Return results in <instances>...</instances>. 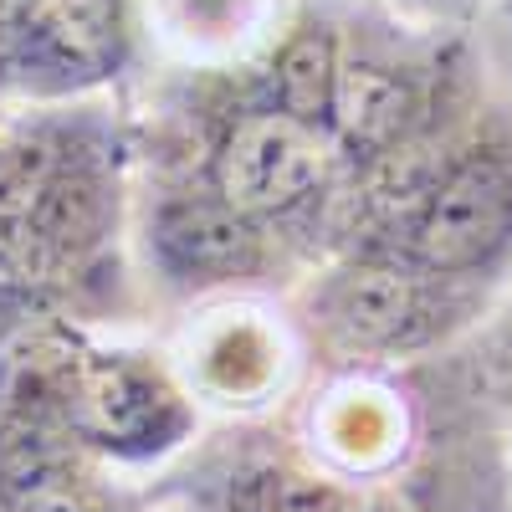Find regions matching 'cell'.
Segmentation results:
<instances>
[{
    "mask_svg": "<svg viewBox=\"0 0 512 512\" xmlns=\"http://www.w3.org/2000/svg\"><path fill=\"white\" fill-rule=\"evenodd\" d=\"M328 169L323 139L313 134V123L292 118L282 108L272 113H246L231 123V134L216 149L210 180L216 195L241 210V216H282V210L303 205Z\"/></svg>",
    "mask_w": 512,
    "mask_h": 512,
    "instance_id": "1",
    "label": "cell"
},
{
    "mask_svg": "<svg viewBox=\"0 0 512 512\" xmlns=\"http://www.w3.org/2000/svg\"><path fill=\"white\" fill-rule=\"evenodd\" d=\"M507 241H512V169L497 154H472L431 190L410 236V256L425 272L456 277L487 267Z\"/></svg>",
    "mask_w": 512,
    "mask_h": 512,
    "instance_id": "2",
    "label": "cell"
},
{
    "mask_svg": "<svg viewBox=\"0 0 512 512\" xmlns=\"http://www.w3.org/2000/svg\"><path fill=\"white\" fill-rule=\"evenodd\" d=\"M159 256L169 272L195 277V282H226L246 277L262 262V236L251 216L231 210L221 195L216 200H175L154 226Z\"/></svg>",
    "mask_w": 512,
    "mask_h": 512,
    "instance_id": "3",
    "label": "cell"
},
{
    "mask_svg": "<svg viewBox=\"0 0 512 512\" xmlns=\"http://www.w3.org/2000/svg\"><path fill=\"white\" fill-rule=\"evenodd\" d=\"M328 323L364 349H400L431 328V303L415 277L395 272V267H354L344 272L328 297Z\"/></svg>",
    "mask_w": 512,
    "mask_h": 512,
    "instance_id": "4",
    "label": "cell"
},
{
    "mask_svg": "<svg viewBox=\"0 0 512 512\" xmlns=\"http://www.w3.org/2000/svg\"><path fill=\"white\" fill-rule=\"evenodd\" d=\"M415 113H420V98L410 88V77H400L395 67H379V62L344 67L338 62L333 118H338V128H344L354 144H364V149L395 144L410 128Z\"/></svg>",
    "mask_w": 512,
    "mask_h": 512,
    "instance_id": "5",
    "label": "cell"
},
{
    "mask_svg": "<svg viewBox=\"0 0 512 512\" xmlns=\"http://www.w3.org/2000/svg\"><path fill=\"white\" fill-rule=\"evenodd\" d=\"M272 88H277V108L318 123L333 113V88H338V47L328 31H297L277 67H272Z\"/></svg>",
    "mask_w": 512,
    "mask_h": 512,
    "instance_id": "6",
    "label": "cell"
},
{
    "mask_svg": "<svg viewBox=\"0 0 512 512\" xmlns=\"http://www.w3.org/2000/svg\"><path fill=\"white\" fill-rule=\"evenodd\" d=\"M154 405L159 400H149V390L128 369H103L82 390V425L108 436V441H128L154 420Z\"/></svg>",
    "mask_w": 512,
    "mask_h": 512,
    "instance_id": "7",
    "label": "cell"
},
{
    "mask_svg": "<svg viewBox=\"0 0 512 512\" xmlns=\"http://www.w3.org/2000/svg\"><path fill=\"white\" fill-rule=\"evenodd\" d=\"M16 512H103V507L82 492L77 482H67L62 472H52V477H41V482H31V487L16 492Z\"/></svg>",
    "mask_w": 512,
    "mask_h": 512,
    "instance_id": "8",
    "label": "cell"
}]
</instances>
